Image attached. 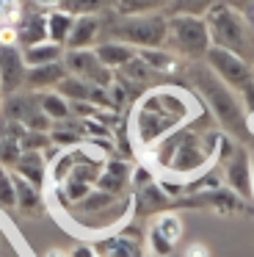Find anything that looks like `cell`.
Returning a JSON list of instances; mask_svg holds the SVG:
<instances>
[{
	"mask_svg": "<svg viewBox=\"0 0 254 257\" xmlns=\"http://www.w3.org/2000/svg\"><path fill=\"white\" fill-rule=\"evenodd\" d=\"M221 130H215V122L210 113H202L199 122L193 119L191 124L169 133L166 139H160L155 147L144 150V155H149V161H144V166H149L158 177H171V180H188L204 174L207 169H213L215 155H218L221 144Z\"/></svg>",
	"mask_w": 254,
	"mask_h": 257,
	"instance_id": "cell-1",
	"label": "cell"
},
{
	"mask_svg": "<svg viewBox=\"0 0 254 257\" xmlns=\"http://www.w3.org/2000/svg\"><path fill=\"white\" fill-rule=\"evenodd\" d=\"M196 116V100L191 91L177 86H158L136 100L130 116V144L149 150L169 133L185 127Z\"/></svg>",
	"mask_w": 254,
	"mask_h": 257,
	"instance_id": "cell-2",
	"label": "cell"
},
{
	"mask_svg": "<svg viewBox=\"0 0 254 257\" xmlns=\"http://www.w3.org/2000/svg\"><path fill=\"white\" fill-rule=\"evenodd\" d=\"M188 78H191V86L199 94V100L207 105V113L213 116V122L221 124V133H226L229 139L246 133V111H243L240 97L221 78H215V72L204 61L191 64Z\"/></svg>",
	"mask_w": 254,
	"mask_h": 257,
	"instance_id": "cell-3",
	"label": "cell"
},
{
	"mask_svg": "<svg viewBox=\"0 0 254 257\" xmlns=\"http://www.w3.org/2000/svg\"><path fill=\"white\" fill-rule=\"evenodd\" d=\"M204 23H207L210 45L232 53V56L243 58L254 67V25L240 12L229 9L226 3H218L204 17Z\"/></svg>",
	"mask_w": 254,
	"mask_h": 257,
	"instance_id": "cell-4",
	"label": "cell"
},
{
	"mask_svg": "<svg viewBox=\"0 0 254 257\" xmlns=\"http://www.w3.org/2000/svg\"><path fill=\"white\" fill-rule=\"evenodd\" d=\"M102 31L110 42H121L136 50H155V47H166V34H169V23L166 14H141V17H119L113 14L110 23H102Z\"/></svg>",
	"mask_w": 254,
	"mask_h": 257,
	"instance_id": "cell-5",
	"label": "cell"
},
{
	"mask_svg": "<svg viewBox=\"0 0 254 257\" xmlns=\"http://www.w3.org/2000/svg\"><path fill=\"white\" fill-rule=\"evenodd\" d=\"M169 23V34H166V50L174 56H182L188 61H204L210 45L207 23L204 17H166Z\"/></svg>",
	"mask_w": 254,
	"mask_h": 257,
	"instance_id": "cell-6",
	"label": "cell"
},
{
	"mask_svg": "<svg viewBox=\"0 0 254 257\" xmlns=\"http://www.w3.org/2000/svg\"><path fill=\"white\" fill-rule=\"evenodd\" d=\"M204 64L215 72V78H221L226 86H229L235 94H240L246 86L254 83V67L243 58L232 56L226 50H218V47H210L207 56H204Z\"/></svg>",
	"mask_w": 254,
	"mask_h": 257,
	"instance_id": "cell-7",
	"label": "cell"
},
{
	"mask_svg": "<svg viewBox=\"0 0 254 257\" xmlns=\"http://www.w3.org/2000/svg\"><path fill=\"white\" fill-rule=\"evenodd\" d=\"M61 64H64L66 75L80 78L91 86H99V89H108L116 80V75L110 72L108 67L99 64V58L94 56V50H66L64 58H61Z\"/></svg>",
	"mask_w": 254,
	"mask_h": 257,
	"instance_id": "cell-8",
	"label": "cell"
},
{
	"mask_svg": "<svg viewBox=\"0 0 254 257\" xmlns=\"http://www.w3.org/2000/svg\"><path fill=\"white\" fill-rule=\"evenodd\" d=\"M91 246L97 251V257H149L147 246L141 240V232L136 227H127V224L119 232L97 238Z\"/></svg>",
	"mask_w": 254,
	"mask_h": 257,
	"instance_id": "cell-9",
	"label": "cell"
},
{
	"mask_svg": "<svg viewBox=\"0 0 254 257\" xmlns=\"http://www.w3.org/2000/svg\"><path fill=\"white\" fill-rule=\"evenodd\" d=\"M224 183L237 199L251 202V152L243 144H235L232 155L224 163Z\"/></svg>",
	"mask_w": 254,
	"mask_h": 257,
	"instance_id": "cell-10",
	"label": "cell"
},
{
	"mask_svg": "<svg viewBox=\"0 0 254 257\" xmlns=\"http://www.w3.org/2000/svg\"><path fill=\"white\" fill-rule=\"evenodd\" d=\"M130 174H133V163L127 161V158H105L102 172H99L94 188L121 199V196H127V191H130Z\"/></svg>",
	"mask_w": 254,
	"mask_h": 257,
	"instance_id": "cell-11",
	"label": "cell"
},
{
	"mask_svg": "<svg viewBox=\"0 0 254 257\" xmlns=\"http://www.w3.org/2000/svg\"><path fill=\"white\" fill-rule=\"evenodd\" d=\"M25 61L20 47H0V94L11 97L25 89Z\"/></svg>",
	"mask_w": 254,
	"mask_h": 257,
	"instance_id": "cell-12",
	"label": "cell"
},
{
	"mask_svg": "<svg viewBox=\"0 0 254 257\" xmlns=\"http://www.w3.org/2000/svg\"><path fill=\"white\" fill-rule=\"evenodd\" d=\"M99 34H102V17H97V14L75 17L69 39H66V45H64V53L66 50H91L99 42Z\"/></svg>",
	"mask_w": 254,
	"mask_h": 257,
	"instance_id": "cell-13",
	"label": "cell"
},
{
	"mask_svg": "<svg viewBox=\"0 0 254 257\" xmlns=\"http://www.w3.org/2000/svg\"><path fill=\"white\" fill-rule=\"evenodd\" d=\"M14 34H17V47L20 50L47 42V14H42V12L20 14V20L14 23Z\"/></svg>",
	"mask_w": 254,
	"mask_h": 257,
	"instance_id": "cell-14",
	"label": "cell"
},
{
	"mask_svg": "<svg viewBox=\"0 0 254 257\" xmlns=\"http://www.w3.org/2000/svg\"><path fill=\"white\" fill-rule=\"evenodd\" d=\"M11 172L17 177H22L28 185H33L36 191L44 194V185H47V163H44V152H22L17 158V163L11 166Z\"/></svg>",
	"mask_w": 254,
	"mask_h": 257,
	"instance_id": "cell-15",
	"label": "cell"
},
{
	"mask_svg": "<svg viewBox=\"0 0 254 257\" xmlns=\"http://www.w3.org/2000/svg\"><path fill=\"white\" fill-rule=\"evenodd\" d=\"M39 111L36 105V94L33 91H17V94L6 97L3 105H0V116L6 119V122H14V124H22L25 127V122L33 116V113Z\"/></svg>",
	"mask_w": 254,
	"mask_h": 257,
	"instance_id": "cell-16",
	"label": "cell"
},
{
	"mask_svg": "<svg viewBox=\"0 0 254 257\" xmlns=\"http://www.w3.org/2000/svg\"><path fill=\"white\" fill-rule=\"evenodd\" d=\"M91 50H94V56L99 58V64H102V67H108L110 72H113V69H121L124 64H130L133 58L138 56L136 47L121 45V42H110V39L97 42V45H94Z\"/></svg>",
	"mask_w": 254,
	"mask_h": 257,
	"instance_id": "cell-17",
	"label": "cell"
},
{
	"mask_svg": "<svg viewBox=\"0 0 254 257\" xmlns=\"http://www.w3.org/2000/svg\"><path fill=\"white\" fill-rule=\"evenodd\" d=\"M66 78V69L61 61L55 64H44V67H33L25 72V91H50Z\"/></svg>",
	"mask_w": 254,
	"mask_h": 257,
	"instance_id": "cell-18",
	"label": "cell"
},
{
	"mask_svg": "<svg viewBox=\"0 0 254 257\" xmlns=\"http://www.w3.org/2000/svg\"><path fill=\"white\" fill-rule=\"evenodd\" d=\"M11 180H14V194H17V210L22 213V216H42L44 213V194L42 191H36L33 185H28L22 177H17L14 172H11Z\"/></svg>",
	"mask_w": 254,
	"mask_h": 257,
	"instance_id": "cell-19",
	"label": "cell"
},
{
	"mask_svg": "<svg viewBox=\"0 0 254 257\" xmlns=\"http://www.w3.org/2000/svg\"><path fill=\"white\" fill-rule=\"evenodd\" d=\"M138 58H141L155 75H174V72H180V56H174V53L166 50V47L138 50Z\"/></svg>",
	"mask_w": 254,
	"mask_h": 257,
	"instance_id": "cell-20",
	"label": "cell"
},
{
	"mask_svg": "<svg viewBox=\"0 0 254 257\" xmlns=\"http://www.w3.org/2000/svg\"><path fill=\"white\" fill-rule=\"evenodd\" d=\"M36 105H39V111H42L53 124L72 119L69 102H66L61 94H55V91H36Z\"/></svg>",
	"mask_w": 254,
	"mask_h": 257,
	"instance_id": "cell-21",
	"label": "cell"
},
{
	"mask_svg": "<svg viewBox=\"0 0 254 257\" xmlns=\"http://www.w3.org/2000/svg\"><path fill=\"white\" fill-rule=\"evenodd\" d=\"M171 0H116L113 12L119 17H141V14H163Z\"/></svg>",
	"mask_w": 254,
	"mask_h": 257,
	"instance_id": "cell-22",
	"label": "cell"
},
{
	"mask_svg": "<svg viewBox=\"0 0 254 257\" xmlns=\"http://www.w3.org/2000/svg\"><path fill=\"white\" fill-rule=\"evenodd\" d=\"M64 58V47L53 45V42H42V45H33L22 50V61H25L28 69L33 67H44V64H55Z\"/></svg>",
	"mask_w": 254,
	"mask_h": 257,
	"instance_id": "cell-23",
	"label": "cell"
},
{
	"mask_svg": "<svg viewBox=\"0 0 254 257\" xmlns=\"http://www.w3.org/2000/svg\"><path fill=\"white\" fill-rule=\"evenodd\" d=\"M72 23H75V17H72V14H66V12H61V9L47 12V42L64 47L66 39H69Z\"/></svg>",
	"mask_w": 254,
	"mask_h": 257,
	"instance_id": "cell-24",
	"label": "cell"
},
{
	"mask_svg": "<svg viewBox=\"0 0 254 257\" xmlns=\"http://www.w3.org/2000/svg\"><path fill=\"white\" fill-rule=\"evenodd\" d=\"M221 0H171L166 17H207Z\"/></svg>",
	"mask_w": 254,
	"mask_h": 257,
	"instance_id": "cell-25",
	"label": "cell"
},
{
	"mask_svg": "<svg viewBox=\"0 0 254 257\" xmlns=\"http://www.w3.org/2000/svg\"><path fill=\"white\" fill-rule=\"evenodd\" d=\"M152 227L158 229L169 243H174V246H177V240L182 238V218H180V213H177V210L158 213V216L152 218Z\"/></svg>",
	"mask_w": 254,
	"mask_h": 257,
	"instance_id": "cell-26",
	"label": "cell"
},
{
	"mask_svg": "<svg viewBox=\"0 0 254 257\" xmlns=\"http://www.w3.org/2000/svg\"><path fill=\"white\" fill-rule=\"evenodd\" d=\"M116 0H58V9L66 14H72V17H86V14H97L102 9H113Z\"/></svg>",
	"mask_w": 254,
	"mask_h": 257,
	"instance_id": "cell-27",
	"label": "cell"
},
{
	"mask_svg": "<svg viewBox=\"0 0 254 257\" xmlns=\"http://www.w3.org/2000/svg\"><path fill=\"white\" fill-rule=\"evenodd\" d=\"M119 72H121V83H124V86H130V83H133V86H149V83L155 80V72H152V69H149L138 56L133 58L130 64H124Z\"/></svg>",
	"mask_w": 254,
	"mask_h": 257,
	"instance_id": "cell-28",
	"label": "cell"
},
{
	"mask_svg": "<svg viewBox=\"0 0 254 257\" xmlns=\"http://www.w3.org/2000/svg\"><path fill=\"white\" fill-rule=\"evenodd\" d=\"M72 166H75V155H72V152H58V155L47 163V180L55 185V188L64 185L66 180H69V174H72Z\"/></svg>",
	"mask_w": 254,
	"mask_h": 257,
	"instance_id": "cell-29",
	"label": "cell"
},
{
	"mask_svg": "<svg viewBox=\"0 0 254 257\" xmlns=\"http://www.w3.org/2000/svg\"><path fill=\"white\" fill-rule=\"evenodd\" d=\"M144 246H147L149 257H171L174 254V243H169L152 224H149V229H147V243Z\"/></svg>",
	"mask_w": 254,
	"mask_h": 257,
	"instance_id": "cell-30",
	"label": "cell"
},
{
	"mask_svg": "<svg viewBox=\"0 0 254 257\" xmlns=\"http://www.w3.org/2000/svg\"><path fill=\"white\" fill-rule=\"evenodd\" d=\"M14 207H17V194H14L11 169L0 166V210H14Z\"/></svg>",
	"mask_w": 254,
	"mask_h": 257,
	"instance_id": "cell-31",
	"label": "cell"
},
{
	"mask_svg": "<svg viewBox=\"0 0 254 257\" xmlns=\"http://www.w3.org/2000/svg\"><path fill=\"white\" fill-rule=\"evenodd\" d=\"M50 133H36V130H25V136L20 139L22 152H47L50 150Z\"/></svg>",
	"mask_w": 254,
	"mask_h": 257,
	"instance_id": "cell-32",
	"label": "cell"
},
{
	"mask_svg": "<svg viewBox=\"0 0 254 257\" xmlns=\"http://www.w3.org/2000/svg\"><path fill=\"white\" fill-rule=\"evenodd\" d=\"M221 3H226L229 9H235V12H240L243 17H246L248 23L254 25V0H221Z\"/></svg>",
	"mask_w": 254,
	"mask_h": 257,
	"instance_id": "cell-33",
	"label": "cell"
},
{
	"mask_svg": "<svg viewBox=\"0 0 254 257\" xmlns=\"http://www.w3.org/2000/svg\"><path fill=\"white\" fill-rule=\"evenodd\" d=\"M237 97H240V102H243V111H246V116H248V113H254V83L246 86V89H243Z\"/></svg>",
	"mask_w": 254,
	"mask_h": 257,
	"instance_id": "cell-34",
	"label": "cell"
},
{
	"mask_svg": "<svg viewBox=\"0 0 254 257\" xmlns=\"http://www.w3.org/2000/svg\"><path fill=\"white\" fill-rule=\"evenodd\" d=\"M66 257H97V251H94V246H91V243H77Z\"/></svg>",
	"mask_w": 254,
	"mask_h": 257,
	"instance_id": "cell-35",
	"label": "cell"
},
{
	"mask_svg": "<svg viewBox=\"0 0 254 257\" xmlns=\"http://www.w3.org/2000/svg\"><path fill=\"white\" fill-rule=\"evenodd\" d=\"M185 257H210V249L196 240V243H191V246L185 249Z\"/></svg>",
	"mask_w": 254,
	"mask_h": 257,
	"instance_id": "cell-36",
	"label": "cell"
},
{
	"mask_svg": "<svg viewBox=\"0 0 254 257\" xmlns=\"http://www.w3.org/2000/svg\"><path fill=\"white\" fill-rule=\"evenodd\" d=\"M33 3H36L39 9H50V12H53V9H58V0H33Z\"/></svg>",
	"mask_w": 254,
	"mask_h": 257,
	"instance_id": "cell-37",
	"label": "cell"
},
{
	"mask_svg": "<svg viewBox=\"0 0 254 257\" xmlns=\"http://www.w3.org/2000/svg\"><path fill=\"white\" fill-rule=\"evenodd\" d=\"M251 202H254V144H251Z\"/></svg>",
	"mask_w": 254,
	"mask_h": 257,
	"instance_id": "cell-38",
	"label": "cell"
},
{
	"mask_svg": "<svg viewBox=\"0 0 254 257\" xmlns=\"http://www.w3.org/2000/svg\"><path fill=\"white\" fill-rule=\"evenodd\" d=\"M44 257H66V251H61V249H50Z\"/></svg>",
	"mask_w": 254,
	"mask_h": 257,
	"instance_id": "cell-39",
	"label": "cell"
},
{
	"mask_svg": "<svg viewBox=\"0 0 254 257\" xmlns=\"http://www.w3.org/2000/svg\"><path fill=\"white\" fill-rule=\"evenodd\" d=\"M3 12H6V0H0V20H3Z\"/></svg>",
	"mask_w": 254,
	"mask_h": 257,
	"instance_id": "cell-40",
	"label": "cell"
}]
</instances>
